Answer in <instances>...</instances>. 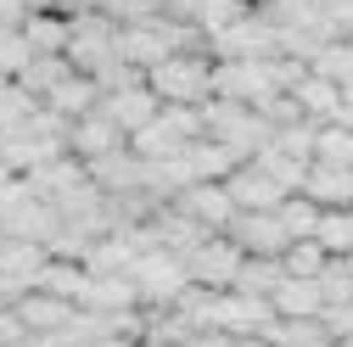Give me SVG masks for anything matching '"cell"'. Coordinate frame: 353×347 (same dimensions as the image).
Masks as SVG:
<instances>
[{
	"mask_svg": "<svg viewBox=\"0 0 353 347\" xmlns=\"http://www.w3.org/2000/svg\"><path fill=\"white\" fill-rule=\"evenodd\" d=\"M146 90L163 107H208L213 101V56H202V51L168 56L163 67L146 73Z\"/></svg>",
	"mask_w": 353,
	"mask_h": 347,
	"instance_id": "obj_1",
	"label": "cell"
},
{
	"mask_svg": "<svg viewBox=\"0 0 353 347\" xmlns=\"http://www.w3.org/2000/svg\"><path fill=\"white\" fill-rule=\"evenodd\" d=\"M202 129H208L213 140H225L236 157H247V162L275 140V129L263 123V112H252V107H241V101H219V96L202 107Z\"/></svg>",
	"mask_w": 353,
	"mask_h": 347,
	"instance_id": "obj_2",
	"label": "cell"
},
{
	"mask_svg": "<svg viewBox=\"0 0 353 347\" xmlns=\"http://www.w3.org/2000/svg\"><path fill=\"white\" fill-rule=\"evenodd\" d=\"M129 280H135L141 291V308H174L185 291H191V269H185V257H174V252H141L135 257V269H129Z\"/></svg>",
	"mask_w": 353,
	"mask_h": 347,
	"instance_id": "obj_3",
	"label": "cell"
},
{
	"mask_svg": "<svg viewBox=\"0 0 353 347\" xmlns=\"http://www.w3.org/2000/svg\"><path fill=\"white\" fill-rule=\"evenodd\" d=\"M213 96L263 112L270 101H281V84H275L270 62H213Z\"/></svg>",
	"mask_w": 353,
	"mask_h": 347,
	"instance_id": "obj_4",
	"label": "cell"
},
{
	"mask_svg": "<svg viewBox=\"0 0 353 347\" xmlns=\"http://www.w3.org/2000/svg\"><path fill=\"white\" fill-rule=\"evenodd\" d=\"M68 67L73 73H84V78H96L101 67H112L118 62V23H107L101 12H90V17H79L73 23V34H68Z\"/></svg>",
	"mask_w": 353,
	"mask_h": 347,
	"instance_id": "obj_5",
	"label": "cell"
},
{
	"mask_svg": "<svg viewBox=\"0 0 353 347\" xmlns=\"http://www.w3.org/2000/svg\"><path fill=\"white\" fill-rule=\"evenodd\" d=\"M185 269H191V286H202V291H230L236 275L247 269V252H241L230 235H208V241L185 257Z\"/></svg>",
	"mask_w": 353,
	"mask_h": 347,
	"instance_id": "obj_6",
	"label": "cell"
},
{
	"mask_svg": "<svg viewBox=\"0 0 353 347\" xmlns=\"http://www.w3.org/2000/svg\"><path fill=\"white\" fill-rule=\"evenodd\" d=\"M208 56L213 62H270V56H281V34L270 23H258V12H252L247 23L213 34L208 39Z\"/></svg>",
	"mask_w": 353,
	"mask_h": 347,
	"instance_id": "obj_7",
	"label": "cell"
},
{
	"mask_svg": "<svg viewBox=\"0 0 353 347\" xmlns=\"http://www.w3.org/2000/svg\"><path fill=\"white\" fill-rule=\"evenodd\" d=\"M270 319H275V308H270V302L241 297V291H213L208 330H219V336L241 341V336H263V330H270Z\"/></svg>",
	"mask_w": 353,
	"mask_h": 347,
	"instance_id": "obj_8",
	"label": "cell"
},
{
	"mask_svg": "<svg viewBox=\"0 0 353 347\" xmlns=\"http://www.w3.org/2000/svg\"><path fill=\"white\" fill-rule=\"evenodd\" d=\"M129 146V135H123V129L96 107V112H84L79 123H73V135H68V157H79L84 168H90V162H101V157H112V151H123Z\"/></svg>",
	"mask_w": 353,
	"mask_h": 347,
	"instance_id": "obj_9",
	"label": "cell"
},
{
	"mask_svg": "<svg viewBox=\"0 0 353 347\" xmlns=\"http://www.w3.org/2000/svg\"><path fill=\"white\" fill-rule=\"evenodd\" d=\"M247 257H286V246H292V235H286V224L275 219V213H236V224L225 230Z\"/></svg>",
	"mask_w": 353,
	"mask_h": 347,
	"instance_id": "obj_10",
	"label": "cell"
},
{
	"mask_svg": "<svg viewBox=\"0 0 353 347\" xmlns=\"http://www.w3.org/2000/svg\"><path fill=\"white\" fill-rule=\"evenodd\" d=\"M12 314L23 319L28 341H46V336L68 330L79 308H73V302H62V297H51V291H28V297H17V302H12Z\"/></svg>",
	"mask_w": 353,
	"mask_h": 347,
	"instance_id": "obj_11",
	"label": "cell"
},
{
	"mask_svg": "<svg viewBox=\"0 0 353 347\" xmlns=\"http://www.w3.org/2000/svg\"><path fill=\"white\" fill-rule=\"evenodd\" d=\"M146 224H152L157 246H163V252H174V257H191V252H196V246H202V241L213 235V230H202V224L191 219V213H185L180 202H163V207L152 213Z\"/></svg>",
	"mask_w": 353,
	"mask_h": 347,
	"instance_id": "obj_12",
	"label": "cell"
},
{
	"mask_svg": "<svg viewBox=\"0 0 353 347\" xmlns=\"http://www.w3.org/2000/svg\"><path fill=\"white\" fill-rule=\"evenodd\" d=\"M225 191H230L236 213H281V202H286V191H281L258 162H241L230 180H225Z\"/></svg>",
	"mask_w": 353,
	"mask_h": 347,
	"instance_id": "obj_13",
	"label": "cell"
},
{
	"mask_svg": "<svg viewBox=\"0 0 353 347\" xmlns=\"http://www.w3.org/2000/svg\"><path fill=\"white\" fill-rule=\"evenodd\" d=\"M180 207L191 213V219H196L202 230H213V235H225V230L236 224V202H230V191L219 185V180H202V185H191V191L180 196Z\"/></svg>",
	"mask_w": 353,
	"mask_h": 347,
	"instance_id": "obj_14",
	"label": "cell"
},
{
	"mask_svg": "<svg viewBox=\"0 0 353 347\" xmlns=\"http://www.w3.org/2000/svg\"><path fill=\"white\" fill-rule=\"evenodd\" d=\"M297 196H308L320 213H347L353 207V174L331 168V162H308V180H303Z\"/></svg>",
	"mask_w": 353,
	"mask_h": 347,
	"instance_id": "obj_15",
	"label": "cell"
},
{
	"mask_svg": "<svg viewBox=\"0 0 353 347\" xmlns=\"http://www.w3.org/2000/svg\"><path fill=\"white\" fill-rule=\"evenodd\" d=\"M79 308H84V314H101V319L135 314V308H141V291H135L129 275H90V291H84Z\"/></svg>",
	"mask_w": 353,
	"mask_h": 347,
	"instance_id": "obj_16",
	"label": "cell"
},
{
	"mask_svg": "<svg viewBox=\"0 0 353 347\" xmlns=\"http://www.w3.org/2000/svg\"><path fill=\"white\" fill-rule=\"evenodd\" d=\"M101 112L123 129V135H141V129L163 112V101L146 90V84H135V90H118V96H101Z\"/></svg>",
	"mask_w": 353,
	"mask_h": 347,
	"instance_id": "obj_17",
	"label": "cell"
},
{
	"mask_svg": "<svg viewBox=\"0 0 353 347\" xmlns=\"http://www.w3.org/2000/svg\"><path fill=\"white\" fill-rule=\"evenodd\" d=\"M297 112L308 118V123H314V129H325V123H336L342 118V84H331V78H320L314 67H308V78L297 84Z\"/></svg>",
	"mask_w": 353,
	"mask_h": 347,
	"instance_id": "obj_18",
	"label": "cell"
},
{
	"mask_svg": "<svg viewBox=\"0 0 353 347\" xmlns=\"http://www.w3.org/2000/svg\"><path fill=\"white\" fill-rule=\"evenodd\" d=\"M185 162H191V174H196V180H219V185H225V180H230V174H236L247 157H236L225 140L202 135V140H191V146H185Z\"/></svg>",
	"mask_w": 353,
	"mask_h": 347,
	"instance_id": "obj_19",
	"label": "cell"
},
{
	"mask_svg": "<svg viewBox=\"0 0 353 347\" xmlns=\"http://www.w3.org/2000/svg\"><path fill=\"white\" fill-rule=\"evenodd\" d=\"M275 319H320L325 314V297H320V280H281V291H275Z\"/></svg>",
	"mask_w": 353,
	"mask_h": 347,
	"instance_id": "obj_20",
	"label": "cell"
},
{
	"mask_svg": "<svg viewBox=\"0 0 353 347\" xmlns=\"http://www.w3.org/2000/svg\"><path fill=\"white\" fill-rule=\"evenodd\" d=\"M46 107L57 112V118H68V123H79L84 112H96L101 107V90H96V78H84V73H73L62 90H51L46 96Z\"/></svg>",
	"mask_w": 353,
	"mask_h": 347,
	"instance_id": "obj_21",
	"label": "cell"
},
{
	"mask_svg": "<svg viewBox=\"0 0 353 347\" xmlns=\"http://www.w3.org/2000/svg\"><path fill=\"white\" fill-rule=\"evenodd\" d=\"M34 291H51V297H62V302H73V308H79L84 291H90V269H84V264H62V257H51Z\"/></svg>",
	"mask_w": 353,
	"mask_h": 347,
	"instance_id": "obj_22",
	"label": "cell"
},
{
	"mask_svg": "<svg viewBox=\"0 0 353 347\" xmlns=\"http://www.w3.org/2000/svg\"><path fill=\"white\" fill-rule=\"evenodd\" d=\"M68 78H73V67H68V56H34V62H28V67H23V73H17L12 84H23V90H28L34 101H46L51 90H62Z\"/></svg>",
	"mask_w": 353,
	"mask_h": 347,
	"instance_id": "obj_23",
	"label": "cell"
},
{
	"mask_svg": "<svg viewBox=\"0 0 353 347\" xmlns=\"http://www.w3.org/2000/svg\"><path fill=\"white\" fill-rule=\"evenodd\" d=\"M281 280H286V269L275 264V257H247V269L236 275V286H230V291H241V297H258V302H275Z\"/></svg>",
	"mask_w": 353,
	"mask_h": 347,
	"instance_id": "obj_24",
	"label": "cell"
},
{
	"mask_svg": "<svg viewBox=\"0 0 353 347\" xmlns=\"http://www.w3.org/2000/svg\"><path fill=\"white\" fill-rule=\"evenodd\" d=\"M252 17V0H202L196 6V34L202 39H213V34H225V28H236V23H247Z\"/></svg>",
	"mask_w": 353,
	"mask_h": 347,
	"instance_id": "obj_25",
	"label": "cell"
},
{
	"mask_svg": "<svg viewBox=\"0 0 353 347\" xmlns=\"http://www.w3.org/2000/svg\"><path fill=\"white\" fill-rule=\"evenodd\" d=\"M258 12V23H270L275 34H286V28H308L320 17V0H263V6H252Z\"/></svg>",
	"mask_w": 353,
	"mask_h": 347,
	"instance_id": "obj_26",
	"label": "cell"
},
{
	"mask_svg": "<svg viewBox=\"0 0 353 347\" xmlns=\"http://www.w3.org/2000/svg\"><path fill=\"white\" fill-rule=\"evenodd\" d=\"M252 162L270 174V180H275L286 196H297V191H303V180H308V162H297V157H286V151H275V146H263Z\"/></svg>",
	"mask_w": 353,
	"mask_h": 347,
	"instance_id": "obj_27",
	"label": "cell"
},
{
	"mask_svg": "<svg viewBox=\"0 0 353 347\" xmlns=\"http://www.w3.org/2000/svg\"><path fill=\"white\" fill-rule=\"evenodd\" d=\"M325 264H331V257H325V246H320V241H292V246H286V257H281V269H286L292 280H320V275H325Z\"/></svg>",
	"mask_w": 353,
	"mask_h": 347,
	"instance_id": "obj_28",
	"label": "cell"
},
{
	"mask_svg": "<svg viewBox=\"0 0 353 347\" xmlns=\"http://www.w3.org/2000/svg\"><path fill=\"white\" fill-rule=\"evenodd\" d=\"M314 162H331V168H347L353 174V129L325 123L320 135H314Z\"/></svg>",
	"mask_w": 353,
	"mask_h": 347,
	"instance_id": "obj_29",
	"label": "cell"
},
{
	"mask_svg": "<svg viewBox=\"0 0 353 347\" xmlns=\"http://www.w3.org/2000/svg\"><path fill=\"white\" fill-rule=\"evenodd\" d=\"M275 219L286 224V235H292V241H314V230H320V207L308 202V196H286Z\"/></svg>",
	"mask_w": 353,
	"mask_h": 347,
	"instance_id": "obj_30",
	"label": "cell"
},
{
	"mask_svg": "<svg viewBox=\"0 0 353 347\" xmlns=\"http://www.w3.org/2000/svg\"><path fill=\"white\" fill-rule=\"evenodd\" d=\"M314 241L325 246V257H347V252H353V207H347V213H320Z\"/></svg>",
	"mask_w": 353,
	"mask_h": 347,
	"instance_id": "obj_31",
	"label": "cell"
},
{
	"mask_svg": "<svg viewBox=\"0 0 353 347\" xmlns=\"http://www.w3.org/2000/svg\"><path fill=\"white\" fill-rule=\"evenodd\" d=\"M101 17L118 28H141V23L163 17V0H101Z\"/></svg>",
	"mask_w": 353,
	"mask_h": 347,
	"instance_id": "obj_32",
	"label": "cell"
},
{
	"mask_svg": "<svg viewBox=\"0 0 353 347\" xmlns=\"http://www.w3.org/2000/svg\"><path fill=\"white\" fill-rule=\"evenodd\" d=\"M308 67H314L320 78H331V84H347V78H353V39H331V45L308 62Z\"/></svg>",
	"mask_w": 353,
	"mask_h": 347,
	"instance_id": "obj_33",
	"label": "cell"
},
{
	"mask_svg": "<svg viewBox=\"0 0 353 347\" xmlns=\"http://www.w3.org/2000/svg\"><path fill=\"white\" fill-rule=\"evenodd\" d=\"M320 297H325V308H342V302H353V275L342 257H331L325 275H320Z\"/></svg>",
	"mask_w": 353,
	"mask_h": 347,
	"instance_id": "obj_34",
	"label": "cell"
},
{
	"mask_svg": "<svg viewBox=\"0 0 353 347\" xmlns=\"http://www.w3.org/2000/svg\"><path fill=\"white\" fill-rule=\"evenodd\" d=\"M28 62H34V51H28L23 28H6V34H0V73H6V78H17Z\"/></svg>",
	"mask_w": 353,
	"mask_h": 347,
	"instance_id": "obj_35",
	"label": "cell"
},
{
	"mask_svg": "<svg viewBox=\"0 0 353 347\" xmlns=\"http://www.w3.org/2000/svg\"><path fill=\"white\" fill-rule=\"evenodd\" d=\"M320 17L336 39H353V0H320Z\"/></svg>",
	"mask_w": 353,
	"mask_h": 347,
	"instance_id": "obj_36",
	"label": "cell"
},
{
	"mask_svg": "<svg viewBox=\"0 0 353 347\" xmlns=\"http://www.w3.org/2000/svg\"><path fill=\"white\" fill-rule=\"evenodd\" d=\"M320 319H325L331 341H353V302H342V308H325Z\"/></svg>",
	"mask_w": 353,
	"mask_h": 347,
	"instance_id": "obj_37",
	"label": "cell"
},
{
	"mask_svg": "<svg viewBox=\"0 0 353 347\" xmlns=\"http://www.w3.org/2000/svg\"><path fill=\"white\" fill-rule=\"evenodd\" d=\"M0 347H34L28 330H23V319H17L12 308H0Z\"/></svg>",
	"mask_w": 353,
	"mask_h": 347,
	"instance_id": "obj_38",
	"label": "cell"
},
{
	"mask_svg": "<svg viewBox=\"0 0 353 347\" xmlns=\"http://www.w3.org/2000/svg\"><path fill=\"white\" fill-rule=\"evenodd\" d=\"M90 347H141V341H129V336H101V341H90Z\"/></svg>",
	"mask_w": 353,
	"mask_h": 347,
	"instance_id": "obj_39",
	"label": "cell"
},
{
	"mask_svg": "<svg viewBox=\"0 0 353 347\" xmlns=\"http://www.w3.org/2000/svg\"><path fill=\"white\" fill-rule=\"evenodd\" d=\"M342 107H353V78H347V84H342Z\"/></svg>",
	"mask_w": 353,
	"mask_h": 347,
	"instance_id": "obj_40",
	"label": "cell"
},
{
	"mask_svg": "<svg viewBox=\"0 0 353 347\" xmlns=\"http://www.w3.org/2000/svg\"><path fill=\"white\" fill-rule=\"evenodd\" d=\"M342 264H347V275H353V252H347V257H342Z\"/></svg>",
	"mask_w": 353,
	"mask_h": 347,
	"instance_id": "obj_41",
	"label": "cell"
},
{
	"mask_svg": "<svg viewBox=\"0 0 353 347\" xmlns=\"http://www.w3.org/2000/svg\"><path fill=\"white\" fill-rule=\"evenodd\" d=\"M6 84H12V78H6V73H0V90H6Z\"/></svg>",
	"mask_w": 353,
	"mask_h": 347,
	"instance_id": "obj_42",
	"label": "cell"
},
{
	"mask_svg": "<svg viewBox=\"0 0 353 347\" xmlns=\"http://www.w3.org/2000/svg\"><path fill=\"white\" fill-rule=\"evenodd\" d=\"M331 347H353V341H331Z\"/></svg>",
	"mask_w": 353,
	"mask_h": 347,
	"instance_id": "obj_43",
	"label": "cell"
},
{
	"mask_svg": "<svg viewBox=\"0 0 353 347\" xmlns=\"http://www.w3.org/2000/svg\"><path fill=\"white\" fill-rule=\"evenodd\" d=\"M141 347H163V341H141Z\"/></svg>",
	"mask_w": 353,
	"mask_h": 347,
	"instance_id": "obj_44",
	"label": "cell"
},
{
	"mask_svg": "<svg viewBox=\"0 0 353 347\" xmlns=\"http://www.w3.org/2000/svg\"><path fill=\"white\" fill-rule=\"evenodd\" d=\"M0 246H6V230H0Z\"/></svg>",
	"mask_w": 353,
	"mask_h": 347,
	"instance_id": "obj_45",
	"label": "cell"
},
{
	"mask_svg": "<svg viewBox=\"0 0 353 347\" xmlns=\"http://www.w3.org/2000/svg\"><path fill=\"white\" fill-rule=\"evenodd\" d=\"M252 6H263V0H252Z\"/></svg>",
	"mask_w": 353,
	"mask_h": 347,
	"instance_id": "obj_46",
	"label": "cell"
}]
</instances>
